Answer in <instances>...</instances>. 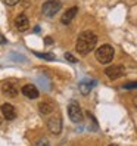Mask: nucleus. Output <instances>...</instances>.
<instances>
[{"mask_svg": "<svg viewBox=\"0 0 137 146\" xmlns=\"http://www.w3.org/2000/svg\"><path fill=\"white\" fill-rule=\"evenodd\" d=\"M22 94L25 98H28V99H37L38 98V89L36 87L34 84H25L24 87H22Z\"/></svg>", "mask_w": 137, "mask_h": 146, "instance_id": "6e6552de", "label": "nucleus"}, {"mask_svg": "<svg viewBox=\"0 0 137 146\" xmlns=\"http://www.w3.org/2000/svg\"><path fill=\"white\" fill-rule=\"evenodd\" d=\"M109 146H118V145H109Z\"/></svg>", "mask_w": 137, "mask_h": 146, "instance_id": "5701e85b", "label": "nucleus"}, {"mask_svg": "<svg viewBox=\"0 0 137 146\" xmlns=\"http://www.w3.org/2000/svg\"><path fill=\"white\" fill-rule=\"evenodd\" d=\"M0 44H6V38L3 37V34H0Z\"/></svg>", "mask_w": 137, "mask_h": 146, "instance_id": "6ab92c4d", "label": "nucleus"}, {"mask_svg": "<svg viewBox=\"0 0 137 146\" xmlns=\"http://www.w3.org/2000/svg\"><path fill=\"white\" fill-rule=\"evenodd\" d=\"M65 59H66V61H69V62H77V59L71 53H65Z\"/></svg>", "mask_w": 137, "mask_h": 146, "instance_id": "dca6fc26", "label": "nucleus"}, {"mask_svg": "<svg viewBox=\"0 0 137 146\" xmlns=\"http://www.w3.org/2000/svg\"><path fill=\"white\" fill-rule=\"evenodd\" d=\"M96 44H97L96 34L91 33V31H84V33H81L78 36L75 49H77V52H78L80 55H87L96 47Z\"/></svg>", "mask_w": 137, "mask_h": 146, "instance_id": "f257e3e1", "label": "nucleus"}, {"mask_svg": "<svg viewBox=\"0 0 137 146\" xmlns=\"http://www.w3.org/2000/svg\"><path fill=\"white\" fill-rule=\"evenodd\" d=\"M46 44H52V38H50V37L46 38Z\"/></svg>", "mask_w": 137, "mask_h": 146, "instance_id": "aec40b11", "label": "nucleus"}, {"mask_svg": "<svg viewBox=\"0 0 137 146\" xmlns=\"http://www.w3.org/2000/svg\"><path fill=\"white\" fill-rule=\"evenodd\" d=\"M43 13H44L46 16H55L59 11H61V3L58 2V0H49V2H46L44 5H43Z\"/></svg>", "mask_w": 137, "mask_h": 146, "instance_id": "20e7f679", "label": "nucleus"}, {"mask_svg": "<svg viewBox=\"0 0 137 146\" xmlns=\"http://www.w3.org/2000/svg\"><path fill=\"white\" fill-rule=\"evenodd\" d=\"M80 90L83 94H87L90 90H91V84H87V83H81L80 84Z\"/></svg>", "mask_w": 137, "mask_h": 146, "instance_id": "ddd939ff", "label": "nucleus"}, {"mask_svg": "<svg viewBox=\"0 0 137 146\" xmlns=\"http://www.w3.org/2000/svg\"><path fill=\"white\" fill-rule=\"evenodd\" d=\"M36 146H50V143H49L47 139H44V137H43V139H40V140L36 143Z\"/></svg>", "mask_w": 137, "mask_h": 146, "instance_id": "4468645a", "label": "nucleus"}, {"mask_svg": "<svg viewBox=\"0 0 137 146\" xmlns=\"http://www.w3.org/2000/svg\"><path fill=\"white\" fill-rule=\"evenodd\" d=\"M15 25H16V28H18L19 31H27L28 27H30V21H28V18H27V15H25V13H21V15L16 16Z\"/></svg>", "mask_w": 137, "mask_h": 146, "instance_id": "1a4fd4ad", "label": "nucleus"}, {"mask_svg": "<svg viewBox=\"0 0 137 146\" xmlns=\"http://www.w3.org/2000/svg\"><path fill=\"white\" fill-rule=\"evenodd\" d=\"M68 115H69L71 121H74V123L83 121V111L77 102H71L69 104V106H68Z\"/></svg>", "mask_w": 137, "mask_h": 146, "instance_id": "7ed1b4c3", "label": "nucleus"}, {"mask_svg": "<svg viewBox=\"0 0 137 146\" xmlns=\"http://www.w3.org/2000/svg\"><path fill=\"white\" fill-rule=\"evenodd\" d=\"M125 89H137V83H128L124 86Z\"/></svg>", "mask_w": 137, "mask_h": 146, "instance_id": "a211bd4d", "label": "nucleus"}, {"mask_svg": "<svg viewBox=\"0 0 137 146\" xmlns=\"http://www.w3.org/2000/svg\"><path fill=\"white\" fill-rule=\"evenodd\" d=\"M0 125H2V117H0Z\"/></svg>", "mask_w": 137, "mask_h": 146, "instance_id": "4be33fe9", "label": "nucleus"}, {"mask_svg": "<svg viewBox=\"0 0 137 146\" xmlns=\"http://www.w3.org/2000/svg\"><path fill=\"white\" fill-rule=\"evenodd\" d=\"M18 2H19V0H5V3H6L7 6H15Z\"/></svg>", "mask_w": 137, "mask_h": 146, "instance_id": "f3484780", "label": "nucleus"}, {"mask_svg": "<svg viewBox=\"0 0 137 146\" xmlns=\"http://www.w3.org/2000/svg\"><path fill=\"white\" fill-rule=\"evenodd\" d=\"M114 55H115V50L109 44H103L96 50V59L100 64H109L114 59Z\"/></svg>", "mask_w": 137, "mask_h": 146, "instance_id": "f03ea898", "label": "nucleus"}, {"mask_svg": "<svg viewBox=\"0 0 137 146\" xmlns=\"http://www.w3.org/2000/svg\"><path fill=\"white\" fill-rule=\"evenodd\" d=\"M77 12H78V7H75V6H72L71 9H68L62 16V24H71V21L75 18Z\"/></svg>", "mask_w": 137, "mask_h": 146, "instance_id": "9b49d317", "label": "nucleus"}, {"mask_svg": "<svg viewBox=\"0 0 137 146\" xmlns=\"http://www.w3.org/2000/svg\"><path fill=\"white\" fill-rule=\"evenodd\" d=\"M47 127H49L50 133L59 134V133H61V130H62V119H61V117H59V115L52 117V118L47 121Z\"/></svg>", "mask_w": 137, "mask_h": 146, "instance_id": "0eeeda50", "label": "nucleus"}, {"mask_svg": "<svg viewBox=\"0 0 137 146\" xmlns=\"http://www.w3.org/2000/svg\"><path fill=\"white\" fill-rule=\"evenodd\" d=\"M38 109H40V112H41L43 115H49V114H52V112H53L55 106H53L52 102L46 100V102H41V104L38 105Z\"/></svg>", "mask_w": 137, "mask_h": 146, "instance_id": "f8f14e48", "label": "nucleus"}, {"mask_svg": "<svg viewBox=\"0 0 137 146\" xmlns=\"http://www.w3.org/2000/svg\"><path fill=\"white\" fill-rule=\"evenodd\" d=\"M0 111H2L3 117L7 119V121H11V119H15V117H16V111H15V108H13L11 104H5V105H2Z\"/></svg>", "mask_w": 137, "mask_h": 146, "instance_id": "9d476101", "label": "nucleus"}, {"mask_svg": "<svg viewBox=\"0 0 137 146\" xmlns=\"http://www.w3.org/2000/svg\"><path fill=\"white\" fill-rule=\"evenodd\" d=\"M37 56L40 58H44V59H49V61H52V59H55V56H52V53H36Z\"/></svg>", "mask_w": 137, "mask_h": 146, "instance_id": "2eb2a0df", "label": "nucleus"}, {"mask_svg": "<svg viewBox=\"0 0 137 146\" xmlns=\"http://www.w3.org/2000/svg\"><path fill=\"white\" fill-rule=\"evenodd\" d=\"M134 102H136V108H137V98H136V100H134Z\"/></svg>", "mask_w": 137, "mask_h": 146, "instance_id": "412c9836", "label": "nucleus"}, {"mask_svg": "<svg viewBox=\"0 0 137 146\" xmlns=\"http://www.w3.org/2000/svg\"><path fill=\"white\" fill-rule=\"evenodd\" d=\"M105 74L109 77L111 80H116V78H119V77H122L125 74V68L122 65H112V66L106 68Z\"/></svg>", "mask_w": 137, "mask_h": 146, "instance_id": "39448f33", "label": "nucleus"}, {"mask_svg": "<svg viewBox=\"0 0 137 146\" xmlns=\"http://www.w3.org/2000/svg\"><path fill=\"white\" fill-rule=\"evenodd\" d=\"M2 92L5 96L7 98H15L18 94V86H16V81H5L2 86Z\"/></svg>", "mask_w": 137, "mask_h": 146, "instance_id": "423d86ee", "label": "nucleus"}]
</instances>
